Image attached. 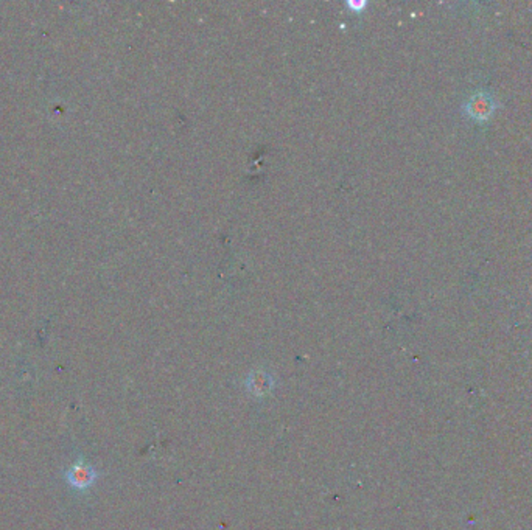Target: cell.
Segmentation results:
<instances>
[{"instance_id": "3", "label": "cell", "mask_w": 532, "mask_h": 530, "mask_svg": "<svg viewBox=\"0 0 532 530\" xmlns=\"http://www.w3.org/2000/svg\"><path fill=\"white\" fill-rule=\"evenodd\" d=\"M272 384H274L272 383V378L268 374H265V372H255V374L251 375L248 379L249 392L254 393L257 397L270 393L272 389Z\"/></svg>"}, {"instance_id": "2", "label": "cell", "mask_w": 532, "mask_h": 530, "mask_svg": "<svg viewBox=\"0 0 532 530\" xmlns=\"http://www.w3.org/2000/svg\"><path fill=\"white\" fill-rule=\"evenodd\" d=\"M67 482L77 490H88L95 482L97 473L91 465L86 463L83 459L75 462L67 471Z\"/></svg>"}, {"instance_id": "1", "label": "cell", "mask_w": 532, "mask_h": 530, "mask_svg": "<svg viewBox=\"0 0 532 530\" xmlns=\"http://www.w3.org/2000/svg\"><path fill=\"white\" fill-rule=\"evenodd\" d=\"M497 109V102L488 92H477L467 100L464 104V114L474 121H487Z\"/></svg>"}]
</instances>
